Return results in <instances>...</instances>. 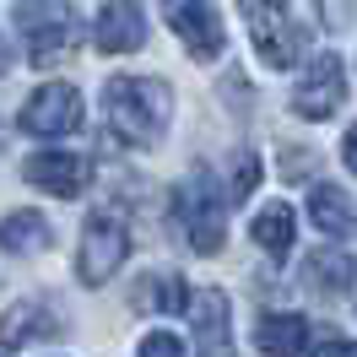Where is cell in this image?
Returning <instances> with one entry per match:
<instances>
[{"instance_id":"6da1fadb","label":"cell","mask_w":357,"mask_h":357,"mask_svg":"<svg viewBox=\"0 0 357 357\" xmlns=\"http://www.w3.org/2000/svg\"><path fill=\"white\" fill-rule=\"evenodd\" d=\"M103 114L125 146H157L168 135V119H174V87L157 76H109Z\"/></svg>"},{"instance_id":"7a4b0ae2","label":"cell","mask_w":357,"mask_h":357,"mask_svg":"<svg viewBox=\"0 0 357 357\" xmlns=\"http://www.w3.org/2000/svg\"><path fill=\"white\" fill-rule=\"evenodd\" d=\"M174 217L184 227V238L195 255H217L227 238V190L217 195V178L211 168H195V174L184 178L174 190Z\"/></svg>"},{"instance_id":"3957f363","label":"cell","mask_w":357,"mask_h":357,"mask_svg":"<svg viewBox=\"0 0 357 357\" xmlns=\"http://www.w3.org/2000/svg\"><path fill=\"white\" fill-rule=\"evenodd\" d=\"M17 33H22L33 66H54L82 38V22H76L70 0H17Z\"/></svg>"},{"instance_id":"277c9868","label":"cell","mask_w":357,"mask_h":357,"mask_svg":"<svg viewBox=\"0 0 357 357\" xmlns=\"http://www.w3.org/2000/svg\"><path fill=\"white\" fill-rule=\"evenodd\" d=\"M130 260V222L114 211V206H98L82 227V255H76V271L87 287H103L109 276H119V266Z\"/></svg>"},{"instance_id":"5b68a950","label":"cell","mask_w":357,"mask_h":357,"mask_svg":"<svg viewBox=\"0 0 357 357\" xmlns=\"http://www.w3.org/2000/svg\"><path fill=\"white\" fill-rule=\"evenodd\" d=\"M17 125L27 135H38V141H60V135H70L82 125V92L70 82H44L38 92H27Z\"/></svg>"},{"instance_id":"8992f818","label":"cell","mask_w":357,"mask_h":357,"mask_svg":"<svg viewBox=\"0 0 357 357\" xmlns=\"http://www.w3.org/2000/svg\"><path fill=\"white\" fill-rule=\"evenodd\" d=\"M341 103H347V66L335 54H314L292 87V114L298 119H331Z\"/></svg>"},{"instance_id":"52a82bcc","label":"cell","mask_w":357,"mask_h":357,"mask_svg":"<svg viewBox=\"0 0 357 357\" xmlns=\"http://www.w3.org/2000/svg\"><path fill=\"white\" fill-rule=\"evenodd\" d=\"M249 33H255V49L271 70H287L303 60V44H309V27L292 22L287 6H255L249 11Z\"/></svg>"},{"instance_id":"ba28073f","label":"cell","mask_w":357,"mask_h":357,"mask_svg":"<svg viewBox=\"0 0 357 357\" xmlns=\"http://www.w3.org/2000/svg\"><path fill=\"white\" fill-rule=\"evenodd\" d=\"M162 22L174 27V38L195 60H217L227 44V33H222V17L206 6V0H162Z\"/></svg>"},{"instance_id":"9c48e42d","label":"cell","mask_w":357,"mask_h":357,"mask_svg":"<svg viewBox=\"0 0 357 357\" xmlns=\"http://www.w3.org/2000/svg\"><path fill=\"white\" fill-rule=\"evenodd\" d=\"M60 331H66V319H60V303H54V298H22V303H11L6 319H0V347H6V352H27V347L54 341Z\"/></svg>"},{"instance_id":"30bf717a","label":"cell","mask_w":357,"mask_h":357,"mask_svg":"<svg viewBox=\"0 0 357 357\" xmlns=\"http://www.w3.org/2000/svg\"><path fill=\"white\" fill-rule=\"evenodd\" d=\"M22 178L49 190V195H60V201H76L92 184V162L82 152H33L22 162Z\"/></svg>"},{"instance_id":"8fae6325","label":"cell","mask_w":357,"mask_h":357,"mask_svg":"<svg viewBox=\"0 0 357 357\" xmlns=\"http://www.w3.org/2000/svg\"><path fill=\"white\" fill-rule=\"evenodd\" d=\"M92 44L103 54H130L146 44V0H103L92 17Z\"/></svg>"},{"instance_id":"7c38bea8","label":"cell","mask_w":357,"mask_h":357,"mask_svg":"<svg viewBox=\"0 0 357 357\" xmlns=\"http://www.w3.org/2000/svg\"><path fill=\"white\" fill-rule=\"evenodd\" d=\"M227 314H233V303H227V292L206 287V292H190V325H195V347L201 352H233V325H227Z\"/></svg>"},{"instance_id":"4fadbf2b","label":"cell","mask_w":357,"mask_h":357,"mask_svg":"<svg viewBox=\"0 0 357 357\" xmlns=\"http://www.w3.org/2000/svg\"><path fill=\"white\" fill-rule=\"evenodd\" d=\"M352 282H357V266L341 249H314L303 260V287L319 292V298H341V292H352Z\"/></svg>"},{"instance_id":"5bb4252c","label":"cell","mask_w":357,"mask_h":357,"mask_svg":"<svg viewBox=\"0 0 357 357\" xmlns=\"http://www.w3.org/2000/svg\"><path fill=\"white\" fill-rule=\"evenodd\" d=\"M255 347H260V352H309L314 347L309 319H303V314H260Z\"/></svg>"},{"instance_id":"9a60e30c","label":"cell","mask_w":357,"mask_h":357,"mask_svg":"<svg viewBox=\"0 0 357 357\" xmlns=\"http://www.w3.org/2000/svg\"><path fill=\"white\" fill-rule=\"evenodd\" d=\"M54 244V227L44 222V211H11L0 217V249L6 255H38Z\"/></svg>"},{"instance_id":"2e32d148","label":"cell","mask_w":357,"mask_h":357,"mask_svg":"<svg viewBox=\"0 0 357 357\" xmlns=\"http://www.w3.org/2000/svg\"><path fill=\"white\" fill-rule=\"evenodd\" d=\"M292 227H298V217H292V206L287 201H271V206H260L255 211V222H249V233H255V244L266 249V255H287L292 249Z\"/></svg>"},{"instance_id":"e0dca14e","label":"cell","mask_w":357,"mask_h":357,"mask_svg":"<svg viewBox=\"0 0 357 357\" xmlns=\"http://www.w3.org/2000/svg\"><path fill=\"white\" fill-rule=\"evenodd\" d=\"M309 217H314L319 233L347 238V227H352V201H347V190H341V184H314L309 190Z\"/></svg>"},{"instance_id":"ac0fdd59","label":"cell","mask_w":357,"mask_h":357,"mask_svg":"<svg viewBox=\"0 0 357 357\" xmlns=\"http://www.w3.org/2000/svg\"><path fill=\"white\" fill-rule=\"evenodd\" d=\"M141 314H174V309H184L190 303V287H184V276H174V271H152L141 287H135V298H130Z\"/></svg>"},{"instance_id":"d6986e66","label":"cell","mask_w":357,"mask_h":357,"mask_svg":"<svg viewBox=\"0 0 357 357\" xmlns=\"http://www.w3.org/2000/svg\"><path fill=\"white\" fill-rule=\"evenodd\" d=\"M260 184V157L255 152H238V168H233V178H227V206L249 201V190Z\"/></svg>"},{"instance_id":"ffe728a7","label":"cell","mask_w":357,"mask_h":357,"mask_svg":"<svg viewBox=\"0 0 357 357\" xmlns=\"http://www.w3.org/2000/svg\"><path fill=\"white\" fill-rule=\"evenodd\" d=\"M141 352H146V357H178V352H184V341H178L174 331H152V335H141Z\"/></svg>"},{"instance_id":"44dd1931","label":"cell","mask_w":357,"mask_h":357,"mask_svg":"<svg viewBox=\"0 0 357 357\" xmlns=\"http://www.w3.org/2000/svg\"><path fill=\"white\" fill-rule=\"evenodd\" d=\"M341 162H347V168L357 174V125L347 130V141H341Z\"/></svg>"},{"instance_id":"7402d4cb","label":"cell","mask_w":357,"mask_h":357,"mask_svg":"<svg viewBox=\"0 0 357 357\" xmlns=\"http://www.w3.org/2000/svg\"><path fill=\"white\" fill-rule=\"evenodd\" d=\"M11 70V49H6V38H0V76Z\"/></svg>"},{"instance_id":"603a6c76","label":"cell","mask_w":357,"mask_h":357,"mask_svg":"<svg viewBox=\"0 0 357 357\" xmlns=\"http://www.w3.org/2000/svg\"><path fill=\"white\" fill-rule=\"evenodd\" d=\"M249 11H255V6H287V0H244Z\"/></svg>"}]
</instances>
